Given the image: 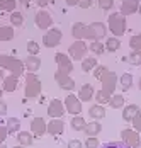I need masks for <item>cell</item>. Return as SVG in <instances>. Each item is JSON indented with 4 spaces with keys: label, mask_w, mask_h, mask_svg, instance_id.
<instances>
[{
    "label": "cell",
    "mask_w": 141,
    "mask_h": 148,
    "mask_svg": "<svg viewBox=\"0 0 141 148\" xmlns=\"http://www.w3.org/2000/svg\"><path fill=\"white\" fill-rule=\"evenodd\" d=\"M0 68L3 70H9L12 75L15 77H21L24 73V61H21L19 58H14L10 55H0Z\"/></svg>",
    "instance_id": "6da1fadb"
},
{
    "label": "cell",
    "mask_w": 141,
    "mask_h": 148,
    "mask_svg": "<svg viewBox=\"0 0 141 148\" xmlns=\"http://www.w3.org/2000/svg\"><path fill=\"white\" fill-rule=\"evenodd\" d=\"M107 22H109V29L112 32L116 38H119V36H123L124 32H126V15H123L121 12H114V14L109 15V19H107Z\"/></svg>",
    "instance_id": "7a4b0ae2"
},
{
    "label": "cell",
    "mask_w": 141,
    "mask_h": 148,
    "mask_svg": "<svg viewBox=\"0 0 141 148\" xmlns=\"http://www.w3.org/2000/svg\"><path fill=\"white\" fill-rule=\"evenodd\" d=\"M41 94V82L36 73H27L26 77V97H38Z\"/></svg>",
    "instance_id": "3957f363"
},
{
    "label": "cell",
    "mask_w": 141,
    "mask_h": 148,
    "mask_svg": "<svg viewBox=\"0 0 141 148\" xmlns=\"http://www.w3.org/2000/svg\"><path fill=\"white\" fill-rule=\"evenodd\" d=\"M117 75L114 73V72H109V70H105V73L100 77V82H102V90L105 92V94H109V95H112L114 90H116V85H117Z\"/></svg>",
    "instance_id": "277c9868"
},
{
    "label": "cell",
    "mask_w": 141,
    "mask_h": 148,
    "mask_svg": "<svg viewBox=\"0 0 141 148\" xmlns=\"http://www.w3.org/2000/svg\"><path fill=\"white\" fill-rule=\"evenodd\" d=\"M88 51V46L84 43V39H77L73 45L68 48V55H70L73 60H84L85 55Z\"/></svg>",
    "instance_id": "5b68a950"
},
{
    "label": "cell",
    "mask_w": 141,
    "mask_h": 148,
    "mask_svg": "<svg viewBox=\"0 0 141 148\" xmlns=\"http://www.w3.org/2000/svg\"><path fill=\"white\" fill-rule=\"evenodd\" d=\"M61 31L60 29H48V32L42 36V45L46 46V48H55L61 43Z\"/></svg>",
    "instance_id": "8992f818"
},
{
    "label": "cell",
    "mask_w": 141,
    "mask_h": 148,
    "mask_svg": "<svg viewBox=\"0 0 141 148\" xmlns=\"http://www.w3.org/2000/svg\"><path fill=\"white\" fill-rule=\"evenodd\" d=\"M63 104H65V109H66L70 114H73V116H77V114L82 112V101L78 99V95L68 94Z\"/></svg>",
    "instance_id": "52a82bcc"
},
{
    "label": "cell",
    "mask_w": 141,
    "mask_h": 148,
    "mask_svg": "<svg viewBox=\"0 0 141 148\" xmlns=\"http://www.w3.org/2000/svg\"><path fill=\"white\" fill-rule=\"evenodd\" d=\"M55 61H56V65H58V72H63V73H68V75L73 72V63H71V60L68 58V55H65V53H56Z\"/></svg>",
    "instance_id": "ba28073f"
},
{
    "label": "cell",
    "mask_w": 141,
    "mask_h": 148,
    "mask_svg": "<svg viewBox=\"0 0 141 148\" xmlns=\"http://www.w3.org/2000/svg\"><path fill=\"white\" fill-rule=\"evenodd\" d=\"M55 80L58 82V85L63 90H73L75 89V80L68 77V73H63V72H56L55 73Z\"/></svg>",
    "instance_id": "9c48e42d"
},
{
    "label": "cell",
    "mask_w": 141,
    "mask_h": 148,
    "mask_svg": "<svg viewBox=\"0 0 141 148\" xmlns=\"http://www.w3.org/2000/svg\"><path fill=\"white\" fill-rule=\"evenodd\" d=\"M65 104L61 102L60 99H53L49 106H48V114H49V118H61L63 114H65Z\"/></svg>",
    "instance_id": "30bf717a"
},
{
    "label": "cell",
    "mask_w": 141,
    "mask_h": 148,
    "mask_svg": "<svg viewBox=\"0 0 141 148\" xmlns=\"http://www.w3.org/2000/svg\"><path fill=\"white\" fill-rule=\"evenodd\" d=\"M34 22H36V26H38L39 29H49V27H51L53 19H51L49 12H46V10H39V12L36 14Z\"/></svg>",
    "instance_id": "8fae6325"
},
{
    "label": "cell",
    "mask_w": 141,
    "mask_h": 148,
    "mask_svg": "<svg viewBox=\"0 0 141 148\" xmlns=\"http://www.w3.org/2000/svg\"><path fill=\"white\" fill-rule=\"evenodd\" d=\"M63 130H65V123H63L60 118H53L48 124H46V133L53 134V136L61 134L63 133Z\"/></svg>",
    "instance_id": "7c38bea8"
},
{
    "label": "cell",
    "mask_w": 141,
    "mask_h": 148,
    "mask_svg": "<svg viewBox=\"0 0 141 148\" xmlns=\"http://www.w3.org/2000/svg\"><path fill=\"white\" fill-rule=\"evenodd\" d=\"M31 133L36 138H41L42 134L46 133V121L42 118H34L31 123Z\"/></svg>",
    "instance_id": "4fadbf2b"
},
{
    "label": "cell",
    "mask_w": 141,
    "mask_h": 148,
    "mask_svg": "<svg viewBox=\"0 0 141 148\" xmlns=\"http://www.w3.org/2000/svg\"><path fill=\"white\" fill-rule=\"evenodd\" d=\"M138 7H140V0H123V3H121V14L123 15H131L134 14L136 10H138Z\"/></svg>",
    "instance_id": "5bb4252c"
},
{
    "label": "cell",
    "mask_w": 141,
    "mask_h": 148,
    "mask_svg": "<svg viewBox=\"0 0 141 148\" xmlns=\"http://www.w3.org/2000/svg\"><path fill=\"white\" fill-rule=\"evenodd\" d=\"M71 34H73L75 39H88V26H85L82 22H75Z\"/></svg>",
    "instance_id": "9a60e30c"
},
{
    "label": "cell",
    "mask_w": 141,
    "mask_h": 148,
    "mask_svg": "<svg viewBox=\"0 0 141 148\" xmlns=\"http://www.w3.org/2000/svg\"><path fill=\"white\" fill-rule=\"evenodd\" d=\"M17 85H19V77H15V75H9V77H3V80H2V89L3 92H14L17 89Z\"/></svg>",
    "instance_id": "2e32d148"
},
{
    "label": "cell",
    "mask_w": 141,
    "mask_h": 148,
    "mask_svg": "<svg viewBox=\"0 0 141 148\" xmlns=\"http://www.w3.org/2000/svg\"><path fill=\"white\" fill-rule=\"evenodd\" d=\"M24 66L27 68V72L34 73V72H38L41 68V60L38 58V55H29L26 61H24Z\"/></svg>",
    "instance_id": "e0dca14e"
},
{
    "label": "cell",
    "mask_w": 141,
    "mask_h": 148,
    "mask_svg": "<svg viewBox=\"0 0 141 148\" xmlns=\"http://www.w3.org/2000/svg\"><path fill=\"white\" fill-rule=\"evenodd\" d=\"M121 136H123V141L127 143L129 147H133L136 141H140V134L136 130H123L121 131Z\"/></svg>",
    "instance_id": "ac0fdd59"
},
{
    "label": "cell",
    "mask_w": 141,
    "mask_h": 148,
    "mask_svg": "<svg viewBox=\"0 0 141 148\" xmlns=\"http://www.w3.org/2000/svg\"><path fill=\"white\" fill-rule=\"evenodd\" d=\"M90 29H92V32H94L95 41L104 39V38H105V34H107V27H105V24H104V22H94V24H90Z\"/></svg>",
    "instance_id": "d6986e66"
},
{
    "label": "cell",
    "mask_w": 141,
    "mask_h": 148,
    "mask_svg": "<svg viewBox=\"0 0 141 148\" xmlns=\"http://www.w3.org/2000/svg\"><path fill=\"white\" fill-rule=\"evenodd\" d=\"M102 131V124H100L99 121H92V123H87L84 128V133L87 134V136H97V134Z\"/></svg>",
    "instance_id": "ffe728a7"
},
{
    "label": "cell",
    "mask_w": 141,
    "mask_h": 148,
    "mask_svg": "<svg viewBox=\"0 0 141 148\" xmlns=\"http://www.w3.org/2000/svg\"><path fill=\"white\" fill-rule=\"evenodd\" d=\"M92 97H94V87H92L90 84L82 85V89L78 90V99H80L82 102H88Z\"/></svg>",
    "instance_id": "44dd1931"
},
{
    "label": "cell",
    "mask_w": 141,
    "mask_h": 148,
    "mask_svg": "<svg viewBox=\"0 0 141 148\" xmlns=\"http://www.w3.org/2000/svg\"><path fill=\"white\" fill-rule=\"evenodd\" d=\"M138 111H140V107H138L136 104H127L126 107L123 109V119L127 121V123H131L133 118L136 116V112H138Z\"/></svg>",
    "instance_id": "7402d4cb"
},
{
    "label": "cell",
    "mask_w": 141,
    "mask_h": 148,
    "mask_svg": "<svg viewBox=\"0 0 141 148\" xmlns=\"http://www.w3.org/2000/svg\"><path fill=\"white\" fill-rule=\"evenodd\" d=\"M88 114H90V118L92 119L99 121V119L105 118V109H104L102 104H95V106H92V107L88 109Z\"/></svg>",
    "instance_id": "603a6c76"
},
{
    "label": "cell",
    "mask_w": 141,
    "mask_h": 148,
    "mask_svg": "<svg viewBox=\"0 0 141 148\" xmlns=\"http://www.w3.org/2000/svg\"><path fill=\"white\" fill-rule=\"evenodd\" d=\"M17 141L22 147H31L32 141H34V136H32V133H29V131H19L17 133Z\"/></svg>",
    "instance_id": "cb8c5ba5"
},
{
    "label": "cell",
    "mask_w": 141,
    "mask_h": 148,
    "mask_svg": "<svg viewBox=\"0 0 141 148\" xmlns=\"http://www.w3.org/2000/svg\"><path fill=\"white\" fill-rule=\"evenodd\" d=\"M9 134H14V133H19L21 131V121L17 118H9L7 119V124H5Z\"/></svg>",
    "instance_id": "d4e9b609"
},
{
    "label": "cell",
    "mask_w": 141,
    "mask_h": 148,
    "mask_svg": "<svg viewBox=\"0 0 141 148\" xmlns=\"http://www.w3.org/2000/svg\"><path fill=\"white\" fill-rule=\"evenodd\" d=\"M107 104H109L112 109H121V107L124 106V97H123V94H112Z\"/></svg>",
    "instance_id": "484cf974"
},
{
    "label": "cell",
    "mask_w": 141,
    "mask_h": 148,
    "mask_svg": "<svg viewBox=\"0 0 141 148\" xmlns=\"http://www.w3.org/2000/svg\"><path fill=\"white\" fill-rule=\"evenodd\" d=\"M12 38H14L12 26H0V41H10Z\"/></svg>",
    "instance_id": "4316f807"
},
{
    "label": "cell",
    "mask_w": 141,
    "mask_h": 148,
    "mask_svg": "<svg viewBox=\"0 0 141 148\" xmlns=\"http://www.w3.org/2000/svg\"><path fill=\"white\" fill-rule=\"evenodd\" d=\"M104 46H105V49H107V51L114 53V51H117V49L121 48V41H119V38H116V36H114V38H107Z\"/></svg>",
    "instance_id": "83f0119b"
},
{
    "label": "cell",
    "mask_w": 141,
    "mask_h": 148,
    "mask_svg": "<svg viewBox=\"0 0 141 148\" xmlns=\"http://www.w3.org/2000/svg\"><path fill=\"white\" fill-rule=\"evenodd\" d=\"M97 65H99V63H97L95 56H90V58H84L82 60V70H84L85 73H87V72H92Z\"/></svg>",
    "instance_id": "f1b7e54d"
},
{
    "label": "cell",
    "mask_w": 141,
    "mask_h": 148,
    "mask_svg": "<svg viewBox=\"0 0 141 148\" xmlns=\"http://www.w3.org/2000/svg\"><path fill=\"white\" fill-rule=\"evenodd\" d=\"M119 85H121V89L123 92H126L133 87V75L131 73H124L121 78H119Z\"/></svg>",
    "instance_id": "f546056e"
},
{
    "label": "cell",
    "mask_w": 141,
    "mask_h": 148,
    "mask_svg": "<svg viewBox=\"0 0 141 148\" xmlns=\"http://www.w3.org/2000/svg\"><path fill=\"white\" fill-rule=\"evenodd\" d=\"M127 61L133 65V66H140L141 65V49H133L127 56Z\"/></svg>",
    "instance_id": "4dcf8cb0"
},
{
    "label": "cell",
    "mask_w": 141,
    "mask_h": 148,
    "mask_svg": "<svg viewBox=\"0 0 141 148\" xmlns=\"http://www.w3.org/2000/svg\"><path fill=\"white\" fill-rule=\"evenodd\" d=\"M14 9H17V0H0V10L14 12Z\"/></svg>",
    "instance_id": "1f68e13d"
},
{
    "label": "cell",
    "mask_w": 141,
    "mask_h": 148,
    "mask_svg": "<svg viewBox=\"0 0 141 148\" xmlns=\"http://www.w3.org/2000/svg\"><path fill=\"white\" fill-rule=\"evenodd\" d=\"M70 124H71V128H73L75 131H82V130L85 128V124H87V123H85V119L82 118L80 114H77L75 118L71 119V123H70Z\"/></svg>",
    "instance_id": "d6a6232c"
},
{
    "label": "cell",
    "mask_w": 141,
    "mask_h": 148,
    "mask_svg": "<svg viewBox=\"0 0 141 148\" xmlns=\"http://www.w3.org/2000/svg\"><path fill=\"white\" fill-rule=\"evenodd\" d=\"M10 22H12L14 27H21V26L24 24V15H22V12L14 10V12L10 14Z\"/></svg>",
    "instance_id": "836d02e7"
},
{
    "label": "cell",
    "mask_w": 141,
    "mask_h": 148,
    "mask_svg": "<svg viewBox=\"0 0 141 148\" xmlns=\"http://www.w3.org/2000/svg\"><path fill=\"white\" fill-rule=\"evenodd\" d=\"M88 51H92L95 56H99V55H102L105 51V46L102 45L100 41H92V45L88 46Z\"/></svg>",
    "instance_id": "e575fe53"
},
{
    "label": "cell",
    "mask_w": 141,
    "mask_h": 148,
    "mask_svg": "<svg viewBox=\"0 0 141 148\" xmlns=\"http://www.w3.org/2000/svg\"><path fill=\"white\" fill-rule=\"evenodd\" d=\"M109 99H111V95H109V94H105L104 90L95 92V101H97V104H107V102H109Z\"/></svg>",
    "instance_id": "d590c367"
},
{
    "label": "cell",
    "mask_w": 141,
    "mask_h": 148,
    "mask_svg": "<svg viewBox=\"0 0 141 148\" xmlns=\"http://www.w3.org/2000/svg\"><path fill=\"white\" fill-rule=\"evenodd\" d=\"M129 46H131V49H141V34H134V36H131V39H129Z\"/></svg>",
    "instance_id": "8d00e7d4"
},
{
    "label": "cell",
    "mask_w": 141,
    "mask_h": 148,
    "mask_svg": "<svg viewBox=\"0 0 141 148\" xmlns=\"http://www.w3.org/2000/svg\"><path fill=\"white\" fill-rule=\"evenodd\" d=\"M100 148H131V147L124 141H109V143H104Z\"/></svg>",
    "instance_id": "74e56055"
},
{
    "label": "cell",
    "mask_w": 141,
    "mask_h": 148,
    "mask_svg": "<svg viewBox=\"0 0 141 148\" xmlns=\"http://www.w3.org/2000/svg\"><path fill=\"white\" fill-rule=\"evenodd\" d=\"M99 140H97V136H88L87 140H85V148H99Z\"/></svg>",
    "instance_id": "f35d334b"
},
{
    "label": "cell",
    "mask_w": 141,
    "mask_h": 148,
    "mask_svg": "<svg viewBox=\"0 0 141 148\" xmlns=\"http://www.w3.org/2000/svg\"><path fill=\"white\" fill-rule=\"evenodd\" d=\"M41 51V48H39V45L36 43V41H29L27 43V53L29 55H38Z\"/></svg>",
    "instance_id": "ab89813d"
},
{
    "label": "cell",
    "mask_w": 141,
    "mask_h": 148,
    "mask_svg": "<svg viewBox=\"0 0 141 148\" xmlns=\"http://www.w3.org/2000/svg\"><path fill=\"white\" fill-rule=\"evenodd\" d=\"M131 123H133L134 130H136L138 133H141V109L138 111V112H136V116L133 118V121H131Z\"/></svg>",
    "instance_id": "60d3db41"
},
{
    "label": "cell",
    "mask_w": 141,
    "mask_h": 148,
    "mask_svg": "<svg viewBox=\"0 0 141 148\" xmlns=\"http://www.w3.org/2000/svg\"><path fill=\"white\" fill-rule=\"evenodd\" d=\"M105 70H107V68H105L104 65H97V66L94 68V77H95V78H99V80H100V77H102V75L105 73Z\"/></svg>",
    "instance_id": "b9f144b4"
},
{
    "label": "cell",
    "mask_w": 141,
    "mask_h": 148,
    "mask_svg": "<svg viewBox=\"0 0 141 148\" xmlns=\"http://www.w3.org/2000/svg\"><path fill=\"white\" fill-rule=\"evenodd\" d=\"M99 5L102 10H109V9H112L114 0H99Z\"/></svg>",
    "instance_id": "7bdbcfd3"
},
{
    "label": "cell",
    "mask_w": 141,
    "mask_h": 148,
    "mask_svg": "<svg viewBox=\"0 0 141 148\" xmlns=\"http://www.w3.org/2000/svg\"><path fill=\"white\" fill-rule=\"evenodd\" d=\"M7 136H9V131H7V128L0 124V143H3V141L7 140Z\"/></svg>",
    "instance_id": "ee69618b"
},
{
    "label": "cell",
    "mask_w": 141,
    "mask_h": 148,
    "mask_svg": "<svg viewBox=\"0 0 141 148\" xmlns=\"http://www.w3.org/2000/svg\"><path fill=\"white\" fill-rule=\"evenodd\" d=\"M68 148H84L80 140H70L68 141Z\"/></svg>",
    "instance_id": "f6af8a7d"
},
{
    "label": "cell",
    "mask_w": 141,
    "mask_h": 148,
    "mask_svg": "<svg viewBox=\"0 0 141 148\" xmlns=\"http://www.w3.org/2000/svg\"><path fill=\"white\" fill-rule=\"evenodd\" d=\"M7 114V102L0 99V116H5Z\"/></svg>",
    "instance_id": "bcb514c9"
},
{
    "label": "cell",
    "mask_w": 141,
    "mask_h": 148,
    "mask_svg": "<svg viewBox=\"0 0 141 148\" xmlns=\"http://www.w3.org/2000/svg\"><path fill=\"white\" fill-rule=\"evenodd\" d=\"M78 5H80L82 9H88V7L92 5V0H80V2H78Z\"/></svg>",
    "instance_id": "7dc6e473"
},
{
    "label": "cell",
    "mask_w": 141,
    "mask_h": 148,
    "mask_svg": "<svg viewBox=\"0 0 141 148\" xmlns=\"http://www.w3.org/2000/svg\"><path fill=\"white\" fill-rule=\"evenodd\" d=\"M49 2H51V0H36V3H38L39 7H46Z\"/></svg>",
    "instance_id": "c3c4849f"
},
{
    "label": "cell",
    "mask_w": 141,
    "mask_h": 148,
    "mask_svg": "<svg viewBox=\"0 0 141 148\" xmlns=\"http://www.w3.org/2000/svg\"><path fill=\"white\" fill-rule=\"evenodd\" d=\"M78 2H80V0H66V3H68L70 7H73V5H78Z\"/></svg>",
    "instance_id": "681fc988"
},
{
    "label": "cell",
    "mask_w": 141,
    "mask_h": 148,
    "mask_svg": "<svg viewBox=\"0 0 141 148\" xmlns=\"http://www.w3.org/2000/svg\"><path fill=\"white\" fill-rule=\"evenodd\" d=\"M19 2H21L24 7H29V3H31V0H19Z\"/></svg>",
    "instance_id": "f907efd6"
},
{
    "label": "cell",
    "mask_w": 141,
    "mask_h": 148,
    "mask_svg": "<svg viewBox=\"0 0 141 148\" xmlns=\"http://www.w3.org/2000/svg\"><path fill=\"white\" fill-rule=\"evenodd\" d=\"M131 148H141V141H136V143H134Z\"/></svg>",
    "instance_id": "816d5d0a"
},
{
    "label": "cell",
    "mask_w": 141,
    "mask_h": 148,
    "mask_svg": "<svg viewBox=\"0 0 141 148\" xmlns=\"http://www.w3.org/2000/svg\"><path fill=\"white\" fill-rule=\"evenodd\" d=\"M3 77H5V75H3V68H0V82L3 80Z\"/></svg>",
    "instance_id": "f5cc1de1"
},
{
    "label": "cell",
    "mask_w": 141,
    "mask_h": 148,
    "mask_svg": "<svg viewBox=\"0 0 141 148\" xmlns=\"http://www.w3.org/2000/svg\"><path fill=\"white\" fill-rule=\"evenodd\" d=\"M138 12H140V15H141V3H140V7H138Z\"/></svg>",
    "instance_id": "db71d44e"
},
{
    "label": "cell",
    "mask_w": 141,
    "mask_h": 148,
    "mask_svg": "<svg viewBox=\"0 0 141 148\" xmlns=\"http://www.w3.org/2000/svg\"><path fill=\"white\" fill-rule=\"evenodd\" d=\"M2 94H3V89H2V87H0V97H2Z\"/></svg>",
    "instance_id": "11a10c76"
},
{
    "label": "cell",
    "mask_w": 141,
    "mask_h": 148,
    "mask_svg": "<svg viewBox=\"0 0 141 148\" xmlns=\"http://www.w3.org/2000/svg\"><path fill=\"white\" fill-rule=\"evenodd\" d=\"M14 148H27V147H22V145H19V147H14Z\"/></svg>",
    "instance_id": "9f6ffc18"
},
{
    "label": "cell",
    "mask_w": 141,
    "mask_h": 148,
    "mask_svg": "<svg viewBox=\"0 0 141 148\" xmlns=\"http://www.w3.org/2000/svg\"><path fill=\"white\" fill-rule=\"evenodd\" d=\"M0 148H7V147H5V145H3V143H0Z\"/></svg>",
    "instance_id": "6f0895ef"
},
{
    "label": "cell",
    "mask_w": 141,
    "mask_h": 148,
    "mask_svg": "<svg viewBox=\"0 0 141 148\" xmlns=\"http://www.w3.org/2000/svg\"><path fill=\"white\" fill-rule=\"evenodd\" d=\"M140 89H141V78H140Z\"/></svg>",
    "instance_id": "680465c9"
}]
</instances>
